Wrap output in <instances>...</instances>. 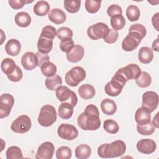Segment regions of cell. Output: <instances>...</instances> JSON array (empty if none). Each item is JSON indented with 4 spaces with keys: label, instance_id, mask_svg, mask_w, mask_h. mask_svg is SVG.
<instances>
[{
    "label": "cell",
    "instance_id": "7402d4cb",
    "mask_svg": "<svg viewBox=\"0 0 159 159\" xmlns=\"http://www.w3.org/2000/svg\"><path fill=\"white\" fill-rule=\"evenodd\" d=\"M101 109L104 114L112 116L117 111V105L113 100L106 98L101 102Z\"/></svg>",
    "mask_w": 159,
    "mask_h": 159
},
{
    "label": "cell",
    "instance_id": "9a60e30c",
    "mask_svg": "<svg viewBox=\"0 0 159 159\" xmlns=\"http://www.w3.org/2000/svg\"><path fill=\"white\" fill-rule=\"evenodd\" d=\"M124 86L125 85L112 78L111 80L105 85L104 91L106 94L115 97L117 96L122 92Z\"/></svg>",
    "mask_w": 159,
    "mask_h": 159
},
{
    "label": "cell",
    "instance_id": "3957f363",
    "mask_svg": "<svg viewBox=\"0 0 159 159\" xmlns=\"http://www.w3.org/2000/svg\"><path fill=\"white\" fill-rule=\"evenodd\" d=\"M57 118V114L55 107L53 106L47 104L41 107L37 120L40 125L47 127L55 122Z\"/></svg>",
    "mask_w": 159,
    "mask_h": 159
},
{
    "label": "cell",
    "instance_id": "2e32d148",
    "mask_svg": "<svg viewBox=\"0 0 159 159\" xmlns=\"http://www.w3.org/2000/svg\"><path fill=\"white\" fill-rule=\"evenodd\" d=\"M84 49L80 45H75L74 47L66 53V58L71 63H77L83 57Z\"/></svg>",
    "mask_w": 159,
    "mask_h": 159
},
{
    "label": "cell",
    "instance_id": "603a6c76",
    "mask_svg": "<svg viewBox=\"0 0 159 159\" xmlns=\"http://www.w3.org/2000/svg\"><path fill=\"white\" fill-rule=\"evenodd\" d=\"M37 48L39 52L48 54L53 48V40L40 36L37 42Z\"/></svg>",
    "mask_w": 159,
    "mask_h": 159
},
{
    "label": "cell",
    "instance_id": "30bf717a",
    "mask_svg": "<svg viewBox=\"0 0 159 159\" xmlns=\"http://www.w3.org/2000/svg\"><path fill=\"white\" fill-rule=\"evenodd\" d=\"M57 133L60 138L66 140H73L78 135L77 129L74 125L68 124H60L58 127Z\"/></svg>",
    "mask_w": 159,
    "mask_h": 159
},
{
    "label": "cell",
    "instance_id": "681fc988",
    "mask_svg": "<svg viewBox=\"0 0 159 159\" xmlns=\"http://www.w3.org/2000/svg\"><path fill=\"white\" fill-rule=\"evenodd\" d=\"M35 55L37 60V64H38L37 66L39 67H40L41 65L44 63L50 61V57L47 54H45V53H42L39 52H37L35 53Z\"/></svg>",
    "mask_w": 159,
    "mask_h": 159
},
{
    "label": "cell",
    "instance_id": "f546056e",
    "mask_svg": "<svg viewBox=\"0 0 159 159\" xmlns=\"http://www.w3.org/2000/svg\"><path fill=\"white\" fill-rule=\"evenodd\" d=\"M40 70L43 75L47 77H50L56 74L57 68L54 63L49 61L41 65Z\"/></svg>",
    "mask_w": 159,
    "mask_h": 159
},
{
    "label": "cell",
    "instance_id": "816d5d0a",
    "mask_svg": "<svg viewBox=\"0 0 159 159\" xmlns=\"http://www.w3.org/2000/svg\"><path fill=\"white\" fill-rule=\"evenodd\" d=\"M152 50H155L156 52L158 51V39L157 38L155 41L153 42V43L152 45Z\"/></svg>",
    "mask_w": 159,
    "mask_h": 159
},
{
    "label": "cell",
    "instance_id": "ee69618b",
    "mask_svg": "<svg viewBox=\"0 0 159 159\" xmlns=\"http://www.w3.org/2000/svg\"><path fill=\"white\" fill-rule=\"evenodd\" d=\"M14 104V97L8 93H4L1 95L0 96V104L6 105L11 107H13Z\"/></svg>",
    "mask_w": 159,
    "mask_h": 159
},
{
    "label": "cell",
    "instance_id": "6da1fadb",
    "mask_svg": "<svg viewBox=\"0 0 159 159\" xmlns=\"http://www.w3.org/2000/svg\"><path fill=\"white\" fill-rule=\"evenodd\" d=\"M78 126L84 130H96L101 126L99 112L94 104L88 105L84 112L78 117Z\"/></svg>",
    "mask_w": 159,
    "mask_h": 159
},
{
    "label": "cell",
    "instance_id": "7bdbcfd3",
    "mask_svg": "<svg viewBox=\"0 0 159 159\" xmlns=\"http://www.w3.org/2000/svg\"><path fill=\"white\" fill-rule=\"evenodd\" d=\"M119 33L117 30L109 29L106 35L103 37V40L107 43L112 44L117 41Z\"/></svg>",
    "mask_w": 159,
    "mask_h": 159
},
{
    "label": "cell",
    "instance_id": "1f68e13d",
    "mask_svg": "<svg viewBox=\"0 0 159 159\" xmlns=\"http://www.w3.org/2000/svg\"><path fill=\"white\" fill-rule=\"evenodd\" d=\"M140 10L135 5H129L126 9L127 17L131 22L138 20L140 17Z\"/></svg>",
    "mask_w": 159,
    "mask_h": 159
},
{
    "label": "cell",
    "instance_id": "f1b7e54d",
    "mask_svg": "<svg viewBox=\"0 0 159 159\" xmlns=\"http://www.w3.org/2000/svg\"><path fill=\"white\" fill-rule=\"evenodd\" d=\"M16 65L15 61L9 58H6L1 61V68L4 73H5L7 76L11 75L15 70Z\"/></svg>",
    "mask_w": 159,
    "mask_h": 159
},
{
    "label": "cell",
    "instance_id": "d6986e66",
    "mask_svg": "<svg viewBox=\"0 0 159 159\" xmlns=\"http://www.w3.org/2000/svg\"><path fill=\"white\" fill-rule=\"evenodd\" d=\"M20 50L21 44L17 39H12L9 40L5 45V50L6 53L12 57L17 56L20 53Z\"/></svg>",
    "mask_w": 159,
    "mask_h": 159
},
{
    "label": "cell",
    "instance_id": "52a82bcc",
    "mask_svg": "<svg viewBox=\"0 0 159 159\" xmlns=\"http://www.w3.org/2000/svg\"><path fill=\"white\" fill-rule=\"evenodd\" d=\"M107 25L103 22H98L88 28V36L93 40H97L99 39H103L109 30Z\"/></svg>",
    "mask_w": 159,
    "mask_h": 159
},
{
    "label": "cell",
    "instance_id": "484cf974",
    "mask_svg": "<svg viewBox=\"0 0 159 159\" xmlns=\"http://www.w3.org/2000/svg\"><path fill=\"white\" fill-rule=\"evenodd\" d=\"M45 84L48 89L56 91V89L62 84L61 78L58 75L47 77L45 80Z\"/></svg>",
    "mask_w": 159,
    "mask_h": 159
},
{
    "label": "cell",
    "instance_id": "c3c4849f",
    "mask_svg": "<svg viewBox=\"0 0 159 159\" xmlns=\"http://www.w3.org/2000/svg\"><path fill=\"white\" fill-rule=\"evenodd\" d=\"M33 1H27L24 0H9L8 3L9 6L14 9H19L22 8L26 3L32 2Z\"/></svg>",
    "mask_w": 159,
    "mask_h": 159
},
{
    "label": "cell",
    "instance_id": "bcb514c9",
    "mask_svg": "<svg viewBox=\"0 0 159 159\" xmlns=\"http://www.w3.org/2000/svg\"><path fill=\"white\" fill-rule=\"evenodd\" d=\"M8 79L12 82H18L22 78L23 73L19 66H16L15 70L11 75L7 76Z\"/></svg>",
    "mask_w": 159,
    "mask_h": 159
},
{
    "label": "cell",
    "instance_id": "7c38bea8",
    "mask_svg": "<svg viewBox=\"0 0 159 159\" xmlns=\"http://www.w3.org/2000/svg\"><path fill=\"white\" fill-rule=\"evenodd\" d=\"M55 147L50 142L42 143L38 148L35 155L36 159H52L54 153Z\"/></svg>",
    "mask_w": 159,
    "mask_h": 159
},
{
    "label": "cell",
    "instance_id": "d4e9b609",
    "mask_svg": "<svg viewBox=\"0 0 159 159\" xmlns=\"http://www.w3.org/2000/svg\"><path fill=\"white\" fill-rule=\"evenodd\" d=\"M15 22L16 24L21 27H27L31 23V17L26 12H20L16 14L15 16Z\"/></svg>",
    "mask_w": 159,
    "mask_h": 159
},
{
    "label": "cell",
    "instance_id": "83f0119b",
    "mask_svg": "<svg viewBox=\"0 0 159 159\" xmlns=\"http://www.w3.org/2000/svg\"><path fill=\"white\" fill-rule=\"evenodd\" d=\"M75 157L78 159H86L91 153V147L86 144H80L75 148Z\"/></svg>",
    "mask_w": 159,
    "mask_h": 159
},
{
    "label": "cell",
    "instance_id": "8fae6325",
    "mask_svg": "<svg viewBox=\"0 0 159 159\" xmlns=\"http://www.w3.org/2000/svg\"><path fill=\"white\" fill-rule=\"evenodd\" d=\"M142 39L133 32H129L122 42V48L125 52H131L136 49Z\"/></svg>",
    "mask_w": 159,
    "mask_h": 159
},
{
    "label": "cell",
    "instance_id": "ac0fdd59",
    "mask_svg": "<svg viewBox=\"0 0 159 159\" xmlns=\"http://www.w3.org/2000/svg\"><path fill=\"white\" fill-rule=\"evenodd\" d=\"M48 19L55 24H61L66 19V14L60 9L54 8L50 11L48 14Z\"/></svg>",
    "mask_w": 159,
    "mask_h": 159
},
{
    "label": "cell",
    "instance_id": "9c48e42d",
    "mask_svg": "<svg viewBox=\"0 0 159 159\" xmlns=\"http://www.w3.org/2000/svg\"><path fill=\"white\" fill-rule=\"evenodd\" d=\"M116 72L120 74L127 81L130 80L137 79L140 76L142 71L137 64L131 63L119 69Z\"/></svg>",
    "mask_w": 159,
    "mask_h": 159
},
{
    "label": "cell",
    "instance_id": "d6a6232c",
    "mask_svg": "<svg viewBox=\"0 0 159 159\" xmlns=\"http://www.w3.org/2000/svg\"><path fill=\"white\" fill-rule=\"evenodd\" d=\"M65 9L70 13L78 12L81 6L80 0H65L63 2Z\"/></svg>",
    "mask_w": 159,
    "mask_h": 159
},
{
    "label": "cell",
    "instance_id": "836d02e7",
    "mask_svg": "<svg viewBox=\"0 0 159 159\" xmlns=\"http://www.w3.org/2000/svg\"><path fill=\"white\" fill-rule=\"evenodd\" d=\"M110 23L112 29L117 31L125 26V19L122 15H116L111 17Z\"/></svg>",
    "mask_w": 159,
    "mask_h": 159
},
{
    "label": "cell",
    "instance_id": "7dc6e473",
    "mask_svg": "<svg viewBox=\"0 0 159 159\" xmlns=\"http://www.w3.org/2000/svg\"><path fill=\"white\" fill-rule=\"evenodd\" d=\"M107 13L109 16L112 17L116 15H122V9L119 5L112 4L107 8Z\"/></svg>",
    "mask_w": 159,
    "mask_h": 159
},
{
    "label": "cell",
    "instance_id": "ab89813d",
    "mask_svg": "<svg viewBox=\"0 0 159 159\" xmlns=\"http://www.w3.org/2000/svg\"><path fill=\"white\" fill-rule=\"evenodd\" d=\"M73 35V31L68 27H61L57 31V37L62 40L67 39H72Z\"/></svg>",
    "mask_w": 159,
    "mask_h": 159
},
{
    "label": "cell",
    "instance_id": "ffe728a7",
    "mask_svg": "<svg viewBox=\"0 0 159 159\" xmlns=\"http://www.w3.org/2000/svg\"><path fill=\"white\" fill-rule=\"evenodd\" d=\"M74 106L67 102H62L58 109V114L59 117L62 119H69L71 117L73 114Z\"/></svg>",
    "mask_w": 159,
    "mask_h": 159
},
{
    "label": "cell",
    "instance_id": "f5cc1de1",
    "mask_svg": "<svg viewBox=\"0 0 159 159\" xmlns=\"http://www.w3.org/2000/svg\"><path fill=\"white\" fill-rule=\"evenodd\" d=\"M158 113H157L156 114V116H155V117L153 118V121H152V124L153 125L155 126V128H158Z\"/></svg>",
    "mask_w": 159,
    "mask_h": 159
},
{
    "label": "cell",
    "instance_id": "7a4b0ae2",
    "mask_svg": "<svg viewBox=\"0 0 159 159\" xmlns=\"http://www.w3.org/2000/svg\"><path fill=\"white\" fill-rule=\"evenodd\" d=\"M126 145L124 142L117 140L111 143H104L98 148V154L102 158H115L124 154Z\"/></svg>",
    "mask_w": 159,
    "mask_h": 159
},
{
    "label": "cell",
    "instance_id": "e575fe53",
    "mask_svg": "<svg viewBox=\"0 0 159 159\" xmlns=\"http://www.w3.org/2000/svg\"><path fill=\"white\" fill-rule=\"evenodd\" d=\"M7 159H20L23 158V155L20 148L17 146L9 147L6 152Z\"/></svg>",
    "mask_w": 159,
    "mask_h": 159
},
{
    "label": "cell",
    "instance_id": "8d00e7d4",
    "mask_svg": "<svg viewBox=\"0 0 159 159\" xmlns=\"http://www.w3.org/2000/svg\"><path fill=\"white\" fill-rule=\"evenodd\" d=\"M104 129L111 134H114L118 132L119 126L117 122L112 119H107L104 122Z\"/></svg>",
    "mask_w": 159,
    "mask_h": 159
},
{
    "label": "cell",
    "instance_id": "f35d334b",
    "mask_svg": "<svg viewBox=\"0 0 159 159\" xmlns=\"http://www.w3.org/2000/svg\"><path fill=\"white\" fill-rule=\"evenodd\" d=\"M71 155V150L67 146H61L56 151V157L57 159H70Z\"/></svg>",
    "mask_w": 159,
    "mask_h": 159
},
{
    "label": "cell",
    "instance_id": "44dd1931",
    "mask_svg": "<svg viewBox=\"0 0 159 159\" xmlns=\"http://www.w3.org/2000/svg\"><path fill=\"white\" fill-rule=\"evenodd\" d=\"M138 58L142 63H150L153 58V50L148 47H141L138 53Z\"/></svg>",
    "mask_w": 159,
    "mask_h": 159
},
{
    "label": "cell",
    "instance_id": "b9f144b4",
    "mask_svg": "<svg viewBox=\"0 0 159 159\" xmlns=\"http://www.w3.org/2000/svg\"><path fill=\"white\" fill-rule=\"evenodd\" d=\"M57 35L56 29L52 25L45 26L42 30V32L40 36L53 40L55 36Z\"/></svg>",
    "mask_w": 159,
    "mask_h": 159
},
{
    "label": "cell",
    "instance_id": "4fadbf2b",
    "mask_svg": "<svg viewBox=\"0 0 159 159\" xmlns=\"http://www.w3.org/2000/svg\"><path fill=\"white\" fill-rule=\"evenodd\" d=\"M137 150L143 154H151L154 152L157 148L155 142L150 139H143L140 140L136 145Z\"/></svg>",
    "mask_w": 159,
    "mask_h": 159
},
{
    "label": "cell",
    "instance_id": "4dcf8cb0",
    "mask_svg": "<svg viewBox=\"0 0 159 159\" xmlns=\"http://www.w3.org/2000/svg\"><path fill=\"white\" fill-rule=\"evenodd\" d=\"M135 83L140 88H147L152 83L151 76L146 71H142L140 76L135 79Z\"/></svg>",
    "mask_w": 159,
    "mask_h": 159
},
{
    "label": "cell",
    "instance_id": "60d3db41",
    "mask_svg": "<svg viewBox=\"0 0 159 159\" xmlns=\"http://www.w3.org/2000/svg\"><path fill=\"white\" fill-rule=\"evenodd\" d=\"M134 32L139 35L143 39L147 34V29L145 27L140 24H132L129 29V32Z\"/></svg>",
    "mask_w": 159,
    "mask_h": 159
},
{
    "label": "cell",
    "instance_id": "f6af8a7d",
    "mask_svg": "<svg viewBox=\"0 0 159 159\" xmlns=\"http://www.w3.org/2000/svg\"><path fill=\"white\" fill-rule=\"evenodd\" d=\"M74 41L72 40V39H67L61 40L60 48L62 52L67 53L74 47Z\"/></svg>",
    "mask_w": 159,
    "mask_h": 159
},
{
    "label": "cell",
    "instance_id": "5b68a950",
    "mask_svg": "<svg viewBox=\"0 0 159 159\" xmlns=\"http://www.w3.org/2000/svg\"><path fill=\"white\" fill-rule=\"evenodd\" d=\"M57 99L61 102H67L71 104L74 107L78 102V98L75 93L70 90L67 86H60L55 91Z\"/></svg>",
    "mask_w": 159,
    "mask_h": 159
},
{
    "label": "cell",
    "instance_id": "ba28073f",
    "mask_svg": "<svg viewBox=\"0 0 159 159\" xmlns=\"http://www.w3.org/2000/svg\"><path fill=\"white\" fill-rule=\"evenodd\" d=\"M158 105V95L157 93L149 91L145 92L142 95V106L150 112L154 111Z\"/></svg>",
    "mask_w": 159,
    "mask_h": 159
},
{
    "label": "cell",
    "instance_id": "4316f807",
    "mask_svg": "<svg viewBox=\"0 0 159 159\" xmlns=\"http://www.w3.org/2000/svg\"><path fill=\"white\" fill-rule=\"evenodd\" d=\"M34 12L38 16H44L50 11V5L45 1H39L36 2L33 8Z\"/></svg>",
    "mask_w": 159,
    "mask_h": 159
},
{
    "label": "cell",
    "instance_id": "e0dca14e",
    "mask_svg": "<svg viewBox=\"0 0 159 159\" xmlns=\"http://www.w3.org/2000/svg\"><path fill=\"white\" fill-rule=\"evenodd\" d=\"M135 120L139 125L149 123L151 122V112L142 106L135 113Z\"/></svg>",
    "mask_w": 159,
    "mask_h": 159
},
{
    "label": "cell",
    "instance_id": "cb8c5ba5",
    "mask_svg": "<svg viewBox=\"0 0 159 159\" xmlns=\"http://www.w3.org/2000/svg\"><path fill=\"white\" fill-rule=\"evenodd\" d=\"M78 92L80 96L86 100L93 98L96 94L94 88L89 84H85L80 86Z\"/></svg>",
    "mask_w": 159,
    "mask_h": 159
},
{
    "label": "cell",
    "instance_id": "d590c367",
    "mask_svg": "<svg viewBox=\"0 0 159 159\" xmlns=\"http://www.w3.org/2000/svg\"><path fill=\"white\" fill-rule=\"evenodd\" d=\"M137 132L142 135H152L155 130V127L153 124L150 122L149 123L137 125Z\"/></svg>",
    "mask_w": 159,
    "mask_h": 159
},
{
    "label": "cell",
    "instance_id": "f907efd6",
    "mask_svg": "<svg viewBox=\"0 0 159 159\" xmlns=\"http://www.w3.org/2000/svg\"><path fill=\"white\" fill-rule=\"evenodd\" d=\"M158 15H159V13L158 12H157L155 14H154L152 17V23L153 24V26L155 28V29L158 31Z\"/></svg>",
    "mask_w": 159,
    "mask_h": 159
},
{
    "label": "cell",
    "instance_id": "74e56055",
    "mask_svg": "<svg viewBox=\"0 0 159 159\" xmlns=\"http://www.w3.org/2000/svg\"><path fill=\"white\" fill-rule=\"evenodd\" d=\"M101 1H94V0H86L85 1V9L87 12L91 14L97 12L100 9Z\"/></svg>",
    "mask_w": 159,
    "mask_h": 159
},
{
    "label": "cell",
    "instance_id": "8992f818",
    "mask_svg": "<svg viewBox=\"0 0 159 159\" xmlns=\"http://www.w3.org/2000/svg\"><path fill=\"white\" fill-rule=\"evenodd\" d=\"M32 126L30 117L26 115H21L15 119L11 125V129L18 134H24L28 132Z\"/></svg>",
    "mask_w": 159,
    "mask_h": 159
},
{
    "label": "cell",
    "instance_id": "277c9868",
    "mask_svg": "<svg viewBox=\"0 0 159 159\" xmlns=\"http://www.w3.org/2000/svg\"><path fill=\"white\" fill-rule=\"evenodd\" d=\"M86 71L81 66H76L73 67L65 75V79L66 83L72 87L76 86L80 82L86 78Z\"/></svg>",
    "mask_w": 159,
    "mask_h": 159
},
{
    "label": "cell",
    "instance_id": "5bb4252c",
    "mask_svg": "<svg viewBox=\"0 0 159 159\" xmlns=\"http://www.w3.org/2000/svg\"><path fill=\"white\" fill-rule=\"evenodd\" d=\"M20 62L23 68L28 71L34 70L38 65L36 55L32 52L25 53L21 58Z\"/></svg>",
    "mask_w": 159,
    "mask_h": 159
}]
</instances>
